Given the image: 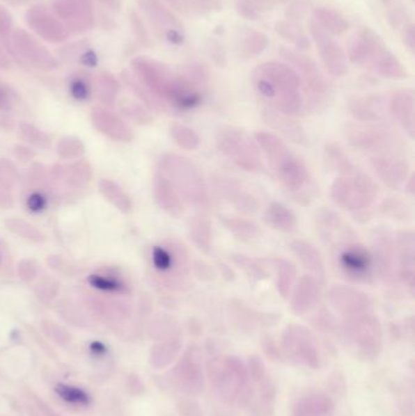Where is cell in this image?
<instances>
[{
    "label": "cell",
    "mask_w": 415,
    "mask_h": 416,
    "mask_svg": "<svg viewBox=\"0 0 415 416\" xmlns=\"http://www.w3.org/2000/svg\"><path fill=\"white\" fill-rule=\"evenodd\" d=\"M133 66L150 92L175 110L190 111L203 102V68L190 67L187 74H178L164 63L144 58H136Z\"/></svg>",
    "instance_id": "6da1fadb"
},
{
    "label": "cell",
    "mask_w": 415,
    "mask_h": 416,
    "mask_svg": "<svg viewBox=\"0 0 415 416\" xmlns=\"http://www.w3.org/2000/svg\"><path fill=\"white\" fill-rule=\"evenodd\" d=\"M251 81L257 94L272 110L289 117L304 113L302 83L289 65L276 61L261 63L253 70Z\"/></svg>",
    "instance_id": "7a4b0ae2"
},
{
    "label": "cell",
    "mask_w": 415,
    "mask_h": 416,
    "mask_svg": "<svg viewBox=\"0 0 415 416\" xmlns=\"http://www.w3.org/2000/svg\"><path fill=\"white\" fill-rule=\"evenodd\" d=\"M206 375L213 392L224 404L237 408L251 404V378L246 363L237 355L226 354L210 359Z\"/></svg>",
    "instance_id": "3957f363"
},
{
    "label": "cell",
    "mask_w": 415,
    "mask_h": 416,
    "mask_svg": "<svg viewBox=\"0 0 415 416\" xmlns=\"http://www.w3.org/2000/svg\"><path fill=\"white\" fill-rule=\"evenodd\" d=\"M253 136L285 189L291 194H304V190L311 184L308 167L304 160L296 155L283 139L273 133L260 131H256Z\"/></svg>",
    "instance_id": "277c9868"
},
{
    "label": "cell",
    "mask_w": 415,
    "mask_h": 416,
    "mask_svg": "<svg viewBox=\"0 0 415 416\" xmlns=\"http://www.w3.org/2000/svg\"><path fill=\"white\" fill-rule=\"evenodd\" d=\"M162 175L173 185L183 202L205 211L210 206V195L203 172L184 156L169 154L159 161Z\"/></svg>",
    "instance_id": "5b68a950"
},
{
    "label": "cell",
    "mask_w": 415,
    "mask_h": 416,
    "mask_svg": "<svg viewBox=\"0 0 415 416\" xmlns=\"http://www.w3.org/2000/svg\"><path fill=\"white\" fill-rule=\"evenodd\" d=\"M338 335L343 344L362 360H375L384 349L382 323L372 313L343 319Z\"/></svg>",
    "instance_id": "8992f818"
},
{
    "label": "cell",
    "mask_w": 415,
    "mask_h": 416,
    "mask_svg": "<svg viewBox=\"0 0 415 416\" xmlns=\"http://www.w3.org/2000/svg\"><path fill=\"white\" fill-rule=\"evenodd\" d=\"M356 237L343 239L334 246V266L343 279L351 284H373L375 266L372 251Z\"/></svg>",
    "instance_id": "52a82bcc"
},
{
    "label": "cell",
    "mask_w": 415,
    "mask_h": 416,
    "mask_svg": "<svg viewBox=\"0 0 415 416\" xmlns=\"http://www.w3.org/2000/svg\"><path fill=\"white\" fill-rule=\"evenodd\" d=\"M216 143L218 151L242 170L257 173L265 168L260 147L246 131L224 127L218 131Z\"/></svg>",
    "instance_id": "ba28073f"
},
{
    "label": "cell",
    "mask_w": 415,
    "mask_h": 416,
    "mask_svg": "<svg viewBox=\"0 0 415 416\" xmlns=\"http://www.w3.org/2000/svg\"><path fill=\"white\" fill-rule=\"evenodd\" d=\"M379 194V186L369 175L358 170L356 175L334 180L330 196L338 207L348 212H361L369 209Z\"/></svg>",
    "instance_id": "9c48e42d"
},
{
    "label": "cell",
    "mask_w": 415,
    "mask_h": 416,
    "mask_svg": "<svg viewBox=\"0 0 415 416\" xmlns=\"http://www.w3.org/2000/svg\"><path fill=\"white\" fill-rule=\"evenodd\" d=\"M284 359L304 368L317 370L320 367V349L315 335L304 325L289 324L280 339Z\"/></svg>",
    "instance_id": "30bf717a"
},
{
    "label": "cell",
    "mask_w": 415,
    "mask_h": 416,
    "mask_svg": "<svg viewBox=\"0 0 415 416\" xmlns=\"http://www.w3.org/2000/svg\"><path fill=\"white\" fill-rule=\"evenodd\" d=\"M280 55L299 74L302 83V89L308 97L311 105L314 109L323 106L328 100L330 86L317 63L309 56H306L299 51H294L291 49H280Z\"/></svg>",
    "instance_id": "8fae6325"
},
{
    "label": "cell",
    "mask_w": 415,
    "mask_h": 416,
    "mask_svg": "<svg viewBox=\"0 0 415 416\" xmlns=\"http://www.w3.org/2000/svg\"><path fill=\"white\" fill-rule=\"evenodd\" d=\"M348 143L358 150L377 155H397L398 141L389 128L370 123H350L345 131Z\"/></svg>",
    "instance_id": "7c38bea8"
},
{
    "label": "cell",
    "mask_w": 415,
    "mask_h": 416,
    "mask_svg": "<svg viewBox=\"0 0 415 416\" xmlns=\"http://www.w3.org/2000/svg\"><path fill=\"white\" fill-rule=\"evenodd\" d=\"M152 266L159 274L166 276L171 287L180 286L188 275L190 264L187 248L182 243L169 242L167 245H157L151 253Z\"/></svg>",
    "instance_id": "4fadbf2b"
},
{
    "label": "cell",
    "mask_w": 415,
    "mask_h": 416,
    "mask_svg": "<svg viewBox=\"0 0 415 416\" xmlns=\"http://www.w3.org/2000/svg\"><path fill=\"white\" fill-rule=\"evenodd\" d=\"M174 378L180 392L187 397H198L206 386L201 349L198 344H189L174 369Z\"/></svg>",
    "instance_id": "5bb4252c"
},
{
    "label": "cell",
    "mask_w": 415,
    "mask_h": 416,
    "mask_svg": "<svg viewBox=\"0 0 415 416\" xmlns=\"http://www.w3.org/2000/svg\"><path fill=\"white\" fill-rule=\"evenodd\" d=\"M247 369L251 378L255 412L260 416H273L276 412V386L267 371L266 364L260 357L251 355L247 360ZM251 406V404H250Z\"/></svg>",
    "instance_id": "9a60e30c"
},
{
    "label": "cell",
    "mask_w": 415,
    "mask_h": 416,
    "mask_svg": "<svg viewBox=\"0 0 415 416\" xmlns=\"http://www.w3.org/2000/svg\"><path fill=\"white\" fill-rule=\"evenodd\" d=\"M308 31L317 47L320 61L333 77H343L348 72L347 56L333 35L324 32L318 24L311 19Z\"/></svg>",
    "instance_id": "2e32d148"
},
{
    "label": "cell",
    "mask_w": 415,
    "mask_h": 416,
    "mask_svg": "<svg viewBox=\"0 0 415 416\" xmlns=\"http://www.w3.org/2000/svg\"><path fill=\"white\" fill-rule=\"evenodd\" d=\"M328 301L343 319L373 312L372 298L353 286L334 285L329 290Z\"/></svg>",
    "instance_id": "e0dca14e"
},
{
    "label": "cell",
    "mask_w": 415,
    "mask_h": 416,
    "mask_svg": "<svg viewBox=\"0 0 415 416\" xmlns=\"http://www.w3.org/2000/svg\"><path fill=\"white\" fill-rule=\"evenodd\" d=\"M140 6L164 40L174 45L183 44V24L159 0H140Z\"/></svg>",
    "instance_id": "ac0fdd59"
},
{
    "label": "cell",
    "mask_w": 415,
    "mask_h": 416,
    "mask_svg": "<svg viewBox=\"0 0 415 416\" xmlns=\"http://www.w3.org/2000/svg\"><path fill=\"white\" fill-rule=\"evenodd\" d=\"M373 259L375 274L387 284H396L398 279L395 239L389 232L377 230L373 239Z\"/></svg>",
    "instance_id": "d6986e66"
},
{
    "label": "cell",
    "mask_w": 415,
    "mask_h": 416,
    "mask_svg": "<svg viewBox=\"0 0 415 416\" xmlns=\"http://www.w3.org/2000/svg\"><path fill=\"white\" fill-rule=\"evenodd\" d=\"M211 183L214 191L237 211L245 214H253L258 211L261 204L239 180L224 175H213Z\"/></svg>",
    "instance_id": "ffe728a7"
},
{
    "label": "cell",
    "mask_w": 415,
    "mask_h": 416,
    "mask_svg": "<svg viewBox=\"0 0 415 416\" xmlns=\"http://www.w3.org/2000/svg\"><path fill=\"white\" fill-rule=\"evenodd\" d=\"M322 285L315 276H301L290 292V310L292 314L302 317L315 310L323 296Z\"/></svg>",
    "instance_id": "44dd1931"
},
{
    "label": "cell",
    "mask_w": 415,
    "mask_h": 416,
    "mask_svg": "<svg viewBox=\"0 0 415 416\" xmlns=\"http://www.w3.org/2000/svg\"><path fill=\"white\" fill-rule=\"evenodd\" d=\"M395 248H396L398 279L407 286V289L414 294L415 281V240L412 230H402L395 234Z\"/></svg>",
    "instance_id": "7402d4cb"
},
{
    "label": "cell",
    "mask_w": 415,
    "mask_h": 416,
    "mask_svg": "<svg viewBox=\"0 0 415 416\" xmlns=\"http://www.w3.org/2000/svg\"><path fill=\"white\" fill-rule=\"evenodd\" d=\"M374 173L390 189H398L409 178V165L398 155H377L370 159Z\"/></svg>",
    "instance_id": "603a6c76"
},
{
    "label": "cell",
    "mask_w": 415,
    "mask_h": 416,
    "mask_svg": "<svg viewBox=\"0 0 415 416\" xmlns=\"http://www.w3.org/2000/svg\"><path fill=\"white\" fill-rule=\"evenodd\" d=\"M386 47L382 37L369 27L361 29L348 51L350 61L359 67H370L379 53Z\"/></svg>",
    "instance_id": "cb8c5ba5"
},
{
    "label": "cell",
    "mask_w": 415,
    "mask_h": 416,
    "mask_svg": "<svg viewBox=\"0 0 415 416\" xmlns=\"http://www.w3.org/2000/svg\"><path fill=\"white\" fill-rule=\"evenodd\" d=\"M335 402L328 393L312 391L295 399L289 416H334Z\"/></svg>",
    "instance_id": "d4e9b609"
},
{
    "label": "cell",
    "mask_w": 415,
    "mask_h": 416,
    "mask_svg": "<svg viewBox=\"0 0 415 416\" xmlns=\"http://www.w3.org/2000/svg\"><path fill=\"white\" fill-rule=\"evenodd\" d=\"M389 111L392 118L413 139L415 133V102L413 92L402 90L395 93L389 102Z\"/></svg>",
    "instance_id": "484cf974"
},
{
    "label": "cell",
    "mask_w": 415,
    "mask_h": 416,
    "mask_svg": "<svg viewBox=\"0 0 415 416\" xmlns=\"http://www.w3.org/2000/svg\"><path fill=\"white\" fill-rule=\"evenodd\" d=\"M290 251L292 252L304 269L315 276L322 284L325 281V264L320 252L311 242L301 239H295L289 243Z\"/></svg>",
    "instance_id": "4316f807"
},
{
    "label": "cell",
    "mask_w": 415,
    "mask_h": 416,
    "mask_svg": "<svg viewBox=\"0 0 415 416\" xmlns=\"http://www.w3.org/2000/svg\"><path fill=\"white\" fill-rule=\"evenodd\" d=\"M154 193L156 202L164 212L175 218L180 217L183 214V200L164 175H156L154 182Z\"/></svg>",
    "instance_id": "83f0119b"
},
{
    "label": "cell",
    "mask_w": 415,
    "mask_h": 416,
    "mask_svg": "<svg viewBox=\"0 0 415 416\" xmlns=\"http://www.w3.org/2000/svg\"><path fill=\"white\" fill-rule=\"evenodd\" d=\"M263 118L268 126L279 131L283 136L288 139L294 141L299 145L307 144V136L304 131V128L299 126L297 122H295L291 117L281 115L279 112L274 111L272 109H267L263 111Z\"/></svg>",
    "instance_id": "f1b7e54d"
},
{
    "label": "cell",
    "mask_w": 415,
    "mask_h": 416,
    "mask_svg": "<svg viewBox=\"0 0 415 416\" xmlns=\"http://www.w3.org/2000/svg\"><path fill=\"white\" fill-rule=\"evenodd\" d=\"M263 221L268 227L283 232H294L297 227V217L289 207L281 202H272L263 213Z\"/></svg>",
    "instance_id": "f546056e"
},
{
    "label": "cell",
    "mask_w": 415,
    "mask_h": 416,
    "mask_svg": "<svg viewBox=\"0 0 415 416\" xmlns=\"http://www.w3.org/2000/svg\"><path fill=\"white\" fill-rule=\"evenodd\" d=\"M369 68L377 73V76L386 78V79H405L407 78V71L403 63L387 47L382 49Z\"/></svg>",
    "instance_id": "4dcf8cb0"
},
{
    "label": "cell",
    "mask_w": 415,
    "mask_h": 416,
    "mask_svg": "<svg viewBox=\"0 0 415 416\" xmlns=\"http://www.w3.org/2000/svg\"><path fill=\"white\" fill-rule=\"evenodd\" d=\"M348 111L357 121L372 123L382 120V105L377 97H354L348 102Z\"/></svg>",
    "instance_id": "1f68e13d"
},
{
    "label": "cell",
    "mask_w": 415,
    "mask_h": 416,
    "mask_svg": "<svg viewBox=\"0 0 415 416\" xmlns=\"http://www.w3.org/2000/svg\"><path fill=\"white\" fill-rule=\"evenodd\" d=\"M269 45L266 34L256 29H246L240 32L237 38V53L242 58H253L261 55Z\"/></svg>",
    "instance_id": "d6a6232c"
},
{
    "label": "cell",
    "mask_w": 415,
    "mask_h": 416,
    "mask_svg": "<svg viewBox=\"0 0 415 416\" xmlns=\"http://www.w3.org/2000/svg\"><path fill=\"white\" fill-rule=\"evenodd\" d=\"M188 235L200 251H211L212 248V224L205 216H195L188 221Z\"/></svg>",
    "instance_id": "836d02e7"
},
{
    "label": "cell",
    "mask_w": 415,
    "mask_h": 416,
    "mask_svg": "<svg viewBox=\"0 0 415 416\" xmlns=\"http://www.w3.org/2000/svg\"><path fill=\"white\" fill-rule=\"evenodd\" d=\"M272 266L276 271V290L280 296L286 300L289 298L290 292L292 290L297 276L296 266L285 258H272L269 259Z\"/></svg>",
    "instance_id": "e575fe53"
},
{
    "label": "cell",
    "mask_w": 415,
    "mask_h": 416,
    "mask_svg": "<svg viewBox=\"0 0 415 416\" xmlns=\"http://www.w3.org/2000/svg\"><path fill=\"white\" fill-rule=\"evenodd\" d=\"M313 19L324 32L330 35H341L348 29L347 19L343 15L328 8H317L313 10Z\"/></svg>",
    "instance_id": "d590c367"
},
{
    "label": "cell",
    "mask_w": 415,
    "mask_h": 416,
    "mask_svg": "<svg viewBox=\"0 0 415 416\" xmlns=\"http://www.w3.org/2000/svg\"><path fill=\"white\" fill-rule=\"evenodd\" d=\"M219 221L222 222L224 227H227V230H229L234 237L240 239L242 241L253 240L261 234L260 227L257 225L256 223L252 222L246 218L219 216Z\"/></svg>",
    "instance_id": "8d00e7d4"
},
{
    "label": "cell",
    "mask_w": 415,
    "mask_h": 416,
    "mask_svg": "<svg viewBox=\"0 0 415 416\" xmlns=\"http://www.w3.org/2000/svg\"><path fill=\"white\" fill-rule=\"evenodd\" d=\"M325 161L329 168L338 172V175L343 177L356 175L358 168L353 165L352 161L346 155V152L336 145V144H329L325 147Z\"/></svg>",
    "instance_id": "74e56055"
},
{
    "label": "cell",
    "mask_w": 415,
    "mask_h": 416,
    "mask_svg": "<svg viewBox=\"0 0 415 416\" xmlns=\"http://www.w3.org/2000/svg\"><path fill=\"white\" fill-rule=\"evenodd\" d=\"M276 32L294 44L299 51H306L309 49V39L304 29L292 21H279L276 24Z\"/></svg>",
    "instance_id": "f35d334b"
},
{
    "label": "cell",
    "mask_w": 415,
    "mask_h": 416,
    "mask_svg": "<svg viewBox=\"0 0 415 416\" xmlns=\"http://www.w3.org/2000/svg\"><path fill=\"white\" fill-rule=\"evenodd\" d=\"M169 133L174 143L184 150L195 151L201 144L198 133L183 123H172L169 127Z\"/></svg>",
    "instance_id": "ab89813d"
},
{
    "label": "cell",
    "mask_w": 415,
    "mask_h": 416,
    "mask_svg": "<svg viewBox=\"0 0 415 416\" xmlns=\"http://www.w3.org/2000/svg\"><path fill=\"white\" fill-rule=\"evenodd\" d=\"M182 351V342L179 339H166L157 344L152 352V364L157 368L169 367L173 363Z\"/></svg>",
    "instance_id": "60d3db41"
},
{
    "label": "cell",
    "mask_w": 415,
    "mask_h": 416,
    "mask_svg": "<svg viewBox=\"0 0 415 416\" xmlns=\"http://www.w3.org/2000/svg\"><path fill=\"white\" fill-rule=\"evenodd\" d=\"M232 261L235 266H239L250 279L253 280H263L268 276V271L265 266H261L260 262L252 259L244 255H233Z\"/></svg>",
    "instance_id": "b9f144b4"
},
{
    "label": "cell",
    "mask_w": 415,
    "mask_h": 416,
    "mask_svg": "<svg viewBox=\"0 0 415 416\" xmlns=\"http://www.w3.org/2000/svg\"><path fill=\"white\" fill-rule=\"evenodd\" d=\"M380 209L385 216H389L393 219H402V221H406L411 214L409 207L407 206L406 202H403L402 200L396 199V198L385 200L380 206Z\"/></svg>",
    "instance_id": "7bdbcfd3"
},
{
    "label": "cell",
    "mask_w": 415,
    "mask_h": 416,
    "mask_svg": "<svg viewBox=\"0 0 415 416\" xmlns=\"http://www.w3.org/2000/svg\"><path fill=\"white\" fill-rule=\"evenodd\" d=\"M387 10V21L392 29H400L407 24V14L405 8L397 0H382Z\"/></svg>",
    "instance_id": "ee69618b"
},
{
    "label": "cell",
    "mask_w": 415,
    "mask_h": 416,
    "mask_svg": "<svg viewBox=\"0 0 415 416\" xmlns=\"http://www.w3.org/2000/svg\"><path fill=\"white\" fill-rule=\"evenodd\" d=\"M261 347L263 353L266 354L267 358L274 363H284L285 359L283 352L280 349L274 339L271 335H263L261 339Z\"/></svg>",
    "instance_id": "f6af8a7d"
},
{
    "label": "cell",
    "mask_w": 415,
    "mask_h": 416,
    "mask_svg": "<svg viewBox=\"0 0 415 416\" xmlns=\"http://www.w3.org/2000/svg\"><path fill=\"white\" fill-rule=\"evenodd\" d=\"M177 410L182 416H205L201 404L194 397H185L179 401Z\"/></svg>",
    "instance_id": "bcb514c9"
},
{
    "label": "cell",
    "mask_w": 415,
    "mask_h": 416,
    "mask_svg": "<svg viewBox=\"0 0 415 416\" xmlns=\"http://www.w3.org/2000/svg\"><path fill=\"white\" fill-rule=\"evenodd\" d=\"M89 282L99 290L110 291V292H121L125 290V286L122 282L115 280V279H107L104 276L92 275V278L89 279Z\"/></svg>",
    "instance_id": "7dc6e473"
},
{
    "label": "cell",
    "mask_w": 415,
    "mask_h": 416,
    "mask_svg": "<svg viewBox=\"0 0 415 416\" xmlns=\"http://www.w3.org/2000/svg\"><path fill=\"white\" fill-rule=\"evenodd\" d=\"M237 10L244 19H251V21L261 19V14L253 6L251 0H237Z\"/></svg>",
    "instance_id": "c3c4849f"
},
{
    "label": "cell",
    "mask_w": 415,
    "mask_h": 416,
    "mask_svg": "<svg viewBox=\"0 0 415 416\" xmlns=\"http://www.w3.org/2000/svg\"><path fill=\"white\" fill-rule=\"evenodd\" d=\"M194 9L198 14H208L214 10L221 9V3L218 0H194Z\"/></svg>",
    "instance_id": "681fc988"
},
{
    "label": "cell",
    "mask_w": 415,
    "mask_h": 416,
    "mask_svg": "<svg viewBox=\"0 0 415 416\" xmlns=\"http://www.w3.org/2000/svg\"><path fill=\"white\" fill-rule=\"evenodd\" d=\"M194 274H195V276H198V279L205 281L213 280L214 275H216L212 268L208 266L206 263H203V262H196L194 264Z\"/></svg>",
    "instance_id": "f907efd6"
},
{
    "label": "cell",
    "mask_w": 415,
    "mask_h": 416,
    "mask_svg": "<svg viewBox=\"0 0 415 416\" xmlns=\"http://www.w3.org/2000/svg\"><path fill=\"white\" fill-rule=\"evenodd\" d=\"M402 40L403 44L406 45L408 50L411 53H414L415 50V31L414 24L409 22L403 26V31H402Z\"/></svg>",
    "instance_id": "816d5d0a"
},
{
    "label": "cell",
    "mask_w": 415,
    "mask_h": 416,
    "mask_svg": "<svg viewBox=\"0 0 415 416\" xmlns=\"http://www.w3.org/2000/svg\"><path fill=\"white\" fill-rule=\"evenodd\" d=\"M71 94L77 100H86L88 95H89V89H88L87 83L82 81V79H75L71 83Z\"/></svg>",
    "instance_id": "f5cc1de1"
},
{
    "label": "cell",
    "mask_w": 415,
    "mask_h": 416,
    "mask_svg": "<svg viewBox=\"0 0 415 416\" xmlns=\"http://www.w3.org/2000/svg\"><path fill=\"white\" fill-rule=\"evenodd\" d=\"M63 396L65 399H68L71 402H82L83 399H86L84 393L78 391V390H75V388H66L65 392H63Z\"/></svg>",
    "instance_id": "db71d44e"
},
{
    "label": "cell",
    "mask_w": 415,
    "mask_h": 416,
    "mask_svg": "<svg viewBox=\"0 0 415 416\" xmlns=\"http://www.w3.org/2000/svg\"><path fill=\"white\" fill-rule=\"evenodd\" d=\"M44 205H45V201L39 194L32 195L29 199V209L34 212H38L40 209H43Z\"/></svg>",
    "instance_id": "11a10c76"
},
{
    "label": "cell",
    "mask_w": 415,
    "mask_h": 416,
    "mask_svg": "<svg viewBox=\"0 0 415 416\" xmlns=\"http://www.w3.org/2000/svg\"><path fill=\"white\" fill-rule=\"evenodd\" d=\"M219 269L222 271V275L227 279V280H233L234 279V273H233L232 269L229 268V266H226L224 263H221L219 264Z\"/></svg>",
    "instance_id": "9f6ffc18"
},
{
    "label": "cell",
    "mask_w": 415,
    "mask_h": 416,
    "mask_svg": "<svg viewBox=\"0 0 415 416\" xmlns=\"http://www.w3.org/2000/svg\"><path fill=\"white\" fill-rule=\"evenodd\" d=\"M169 1L171 4L173 5V6H175V8L182 9L185 5L188 4L190 0H169Z\"/></svg>",
    "instance_id": "6f0895ef"
},
{
    "label": "cell",
    "mask_w": 415,
    "mask_h": 416,
    "mask_svg": "<svg viewBox=\"0 0 415 416\" xmlns=\"http://www.w3.org/2000/svg\"><path fill=\"white\" fill-rule=\"evenodd\" d=\"M3 102H4V97H3V94L0 93V107L3 105Z\"/></svg>",
    "instance_id": "680465c9"
},
{
    "label": "cell",
    "mask_w": 415,
    "mask_h": 416,
    "mask_svg": "<svg viewBox=\"0 0 415 416\" xmlns=\"http://www.w3.org/2000/svg\"><path fill=\"white\" fill-rule=\"evenodd\" d=\"M278 1H281V3H286V4H289V3H292L295 0H278Z\"/></svg>",
    "instance_id": "91938a15"
}]
</instances>
